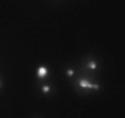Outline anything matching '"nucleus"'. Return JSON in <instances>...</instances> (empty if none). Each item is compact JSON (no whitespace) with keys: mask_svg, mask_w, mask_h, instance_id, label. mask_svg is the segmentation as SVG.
<instances>
[{"mask_svg":"<svg viewBox=\"0 0 125 118\" xmlns=\"http://www.w3.org/2000/svg\"><path fill=\"white\" fill-rule=\"evenodd\" d=\"M77 87L82 90H100V85H97V83H92L88 78L85 77H82V78H78L77 82Z\"/></svg>","mask_w":125,"mask_h":118,"instance_id":"f257e3e1","label":"nucleus"},{"mask_svg":"<svg viewBox=\"0 0 125 118\" xmlns=\"http://www.w3.org/2000/svg\"><path fill=\"white\" fill-rule=\"evenodd\" d=\"M35 73H37V78L45 80V78L48 77V73H50V70H48L47 67H45V65H40L39 68H37V72H35Z\"/></svg>","mask_w":125,"mask_h":118,"instance_id":"f03ea898","label":"nucleus"},{"mask_svg":"<svg viewBox=\"0 0 125 118\" xmlns=\"http://www.w3.org/2000/svg\"><path fill=\"white\" fill-rule=\"evenodd\" d=\"M85 67L90 70V72H95V70L98 68V63H97V60H95V58H87Z\"/></svg>","mask_w":125,"mask_h":118,"instance_id":"7ed1b4c3","label":"nucleus"},{"mask_svg":"<svg viewBox=\"0 0 125 118\" xmlns=\"http://www.w3.org/2000/svg\"><path fill=\"white\" fill-rule=\"evenodd\" d=\"M50 90H52L50 85H42V87H40V91H42V93H50Z\"/></svg>","mask_w":125,"mask_h":118,"instance_id":"20e7f679","label":"nucleus"},{"mask_svg":"<svg viewBox=\"0 0 125 118\" xmlns=\"http://www.w3.org/2000/svg\"><path fill=\"white\" fill-rule=\"evenodd\" d=\"M65 75H67L68 78H73V75H75V70H73V68H67Z\"/></svg>","mask_w":125,"mask_h":118,"instance_id":"39448f33","label":"nucleus"},{"mask_svg":"<svg viewBox=\"0 0 125 118\" xmlns=\"http://www.w3.org/2000/svg\"><path fill=\"white\" fill-rule=\"evenodd\" d=\"M0 87H2V82H0Z\"/></svg>","mask_w":125,"mask_h":118,"instance_id":"423d86ee","label":"nucleus"}]
</instances>
